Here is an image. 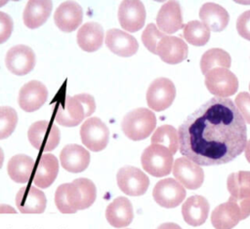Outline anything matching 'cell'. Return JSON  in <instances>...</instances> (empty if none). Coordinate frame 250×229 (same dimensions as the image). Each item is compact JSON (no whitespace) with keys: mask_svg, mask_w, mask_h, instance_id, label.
<instances>
[{"mask_svg":"<svg viewBox=\"0 0 250 229\" xmlns=\"http://www.w3.org/2000/svg\"><path fill=\"white\" fill-rule=\"evenodd\" d=\"M105 45L113 54L123 57H132L139 49L137 39L118 28H111L106 31Z\"/></svg>","mask_w":250,"mask_h":229,"instance_id":"ffe728a7","label":"cell"},{"mask_svg":"<svg viewBox=\"0 0 250 229\" xmlns=\"http://www.w3.org/2000/svg\"><path fill=\"white\" fill-rule=\"evenodd\" d=\"M116 180L119 189L129 196L144 195L149 185L147 175L133 166H125L119 169L116 174Z\"/></svg>","mask_w":250,"mask_h":229,"instance_id":"9c48e42d","label":"cell"},{"mask_svg":"<svg viewBox=\"0 0 250 229\" xmlns=\"http://www.w3.org/2000/svg\"><path fill=\"white\" fill-rule=\"evenodd\" d=\"M173 174L186 188L194 190L204 181V172L200 166L186 157L178 158L173 164Z\"/></svg>","mask_w":250,"mask_h":229,"instance_id":"5bb4252c","label":"cell"},{"mask_svg":"<svg viewBox=\"0 0 250 229\" xmlns=\"http://www.w3.org/2000/svg\"><path fill=\"white\" fill-rule=\"evenodd\" d=\"M55 204L57 209L62 213H74L75 211L68 205L65 194V183L61 184L55 192Z\"/></svg>","mask_w":250,"mask_h":229,"instance_id":"d590c367","label":"cell"},{"mask_svg":"<svg viewBox=\"0 0 250 229\" xmlns=\"http://www.w3.org/2000/svg\"><path fill=\"white\" fill-rule=\"evenodd\" d=\"M184 37L191 45L203 46L210 38V29L201 21L191 20L184 26Z\"/></svg>","mask_w":250,"mask_h":229,"instance_id":"d6a6232c","label":"cell"},{"mask_svg":"<svg viewBox=\"0 0 250 229\" xmlns=\"http://www.w3.org/2000/svg\"><path fill=\"white\" fill-rule=\"evenodd\" d=\"M53 8L50 0H30L25 5L22 19L23 23L30 29L37 28L44 24L49 19Z\"/></svg>","mask_w":250,"mask_h":229,"instance_id":"d4e9b609","label":"cell"},{"mask_svg":"<svg viewBox=\"0 0 250 229\" xmlns=\"http://www.w3.org/2000/svg\"><path fill=\"white\" fill-rule=\"evenodd\" d=\"M231 64V58L228 52L223 49L213 48L206 51L200 59V68L203 74L216 67L229 69Z\"/></svg>","mask_w":250,"mask_h":229,"instance_id":"f546056e","label":"cell"},{"mask_svg":"<svg viewBox=\"0 0 250 229\" xmlns=\"http://www.w3.org/2000/svg\"><path fill=\"white\" fill-rule=\"evenodd\" d=\"M143 169L152 176L161 177L169 174L173 166V154L159 144H150L142 153Z\"/></svg>","mask_w":250,"mask_h":229,"instance_id":"277c9868","label":"cell"},{"mask_svg":"<svg viewBox=\"0 0 250 229\" xmlns=\"http://www.w3.org/2000/svg\"><path fill=\"white\" fill-rule=\"evenodd\" d=\"M165 36L166 34L161 32L154 23H148L142 33V42L149 52L156 55L157 44Z\"/></svg>","mask_w":250,"mask_h":229,"instance_id":"e575fe53","label":"cell"},{"mask_svg":"<svg viewBox=\"0 0 250 229\" xmlns=\"http://www.w3.org/2000/svg\"><path fill=\"white\" fill-rule=\"evenodd\" d=\"M59 173V161L53 154L41 155L34 166L32 182L39 188H48L53 184Z\"/></svg>","mask_w":250,"mask_h":229,"instance_id":"ac0fdd59","label":"cell"},{"mask_svg":"<svg viewBox=\"0 0 250 229\" xmlns=\"http://www.w3.org/2000/svg\"><path fill=\"white\" fill-rule=\"evenodd\" d=\"M208 201L199 195H194L186 200L182 207L184 220L191 226L203 224L209 213Z\"/></svg>","mask_w":250,"mask_h":229,"instance_id":"484cf974","label":"cell"},{"mask_svg":"<svg viewBox=\"0 0 250 229\" xmlns=\"http://www.w3.org/2000/svg\"><path fill=\"white\" fill-rule=\"evenodd\" d=\"M227 187L231 197L237 199L250 197V172L240 171L230 173L227 180Z\"/></svg>","mask_w":250,"mask_h":229,"instance_id":"4dcf8cb0","label":"cell"},{"mask_svg":"<svg viewBox=\"0 0 250 229\" xmlns=\"http://www.w3.org/2000/svg\"><path fill=\"white\" fill-rule=\"evenodd\" d=\"M176 88L168 78H157L151 82L146 92V102L150 109L163 111L174 101Z\"/></svg>","mask_w":250,"mask_h":229,"instance_id":"30bf717a","label":"cell"},{"mask_svg":"<svg viewBox=\"0 0 250 229\" xmlns=\"http://www.w3.org/2000/svg\"><path fill=\"white\" fill-rule=\"evenodd\" d=\"M105 218L114 228L127 227L134 218L133 207L126 197L115 198L105 210Z\"/></svg>","mask_w":250,"mask_h":229,"instance_id":"cb8c5ba5","label":"cell"},{"mask_svg":"<svg viewBox=\"0 0 250 229\" xmlns=\"http://www.w3.org/2000/svg\"><path fill=\"white\" fill-rule=\"evenodd\" d=\"M90 160L89 151L78 144L65 145L60 154L62 167L72 173L85 171L90 164Z\"/></svg>","mask_w":250,"mask_h":229,"instance_id":"44dd1931","label":"cell"},{"mask_svg":"<svg viewBox=\"0 0 250 229\" xmlns=\"http://www.w3.org/2000/svg\"><path fill=\"white\" fill-rule=\"evenodd\" d=\"M54 20L59 29L63 32L74 31L83 20V10L74 1L62 2L54 14Z\"/></svg>","mask_w":250,"mask_h":229,"instance_id":"e0dca14e","label":"cell"},{"mask_svg":"<svg viewBox=\"0 0 250 229\" xmlns=\"http://www.w3.org/2000/svg\"><path fill=\"white\" fill-rule=\"evenodd\" d=\"M242 219L239 207L230 197L228 202L216 207L211 213V223L216 229H231Z\"/></svg>","mask_w":250,"mask_h":229,"instance_id":"603a6c76","label":"cell"},{"mask_svg":"<svg viewBox=\"0 0 250 229\" xmlns=\"http://www.w3.org/2000/svg\"><path fill=\"white\" fill-rule=\"evenodd\" d=\"M152 197L163 208H176L186 198V189L176 179L164 178L155 184Z\"/></svg>","mask_w":250,"mask_h":229,"instance_id":"8fae6325","label":"cell"},{"mask_svg":"<svg viewBox=\"0 0 250 229\" xmlns=\"http://www.w3.org/2000/svg\"><path fill=\"white\" fill-rule=\"evenodd\" d=\"M80 138L85 147L91 151L99 152L106 147L109 131L100 118L90 117L81 125Z\"/></svg>","mask_w":250,"mask_h":229,"instance_id":"52a82bcc","label":"cell"},{"mask_svg":"<svg viewBox=\"0 0 250 229\" xmlns=\"http://www.w3.org/2000/svg\"><path fill=\"white\" fill-rule=\"evenodd\" d=\"M46 205L45 194L33 185L21 187L16 195V206L22 213H42Z\"/></svg>","mask_w":250,"mask_h":229,"instance_id":"2e32d148","label":"cell"},{"mask_svg":"<svg viewBox=\"0 0 250 229\" xmlns=\"http://www.w3.org/2000/svg\"><path fill=\"white\" fill-rule=\"evenodd\" d=\"M3 163H4V152H3L2 148L0 147V169L3 166Z\"/></svg>","mask_w":250,"mask_h":229,"instance_id":"7bdbcfd3","label":"cell"},{"mask_svg":"<svg viewBox=\"0 0 250 229\" xmlns=\"http://www.w3.org/2000/svg\"><path fill=\"white\" fill-rule=\"evenodd\" d=\"M205 85L218 97H228L237 91L238 80L230 70L216 67L205 74Z\"/></svg>","mask_w":250,"mask_h":229,"instance_id":"ba28073f","label":"cell"},{"mask_svg":"<svg viewBox=\"0 0 250 229\" xmlns=\"http://www.w3.org/2000/svg\"><path fill=\"white\" fill-rule=\"evenodd\" d=\"M179 149L198 166H217L234 160L245 149L247 128L234 102L212 97L180 125Z\"/></svg>","mask_w":250,"mask_h":229,"instance_id":"6da1fadb","label":"cell"},{"mask_svg":"<svg viewBox=\"0 0 250 229\" xmlns=\"http://www.w3.org/2000/svg\"><path fill=\"white\" fill-rule=\"evenodd\" d=\"M13 28L14 23L12 18L8 14L0 11V44H3L10 38Z\"/></svg>","mask_w":250,"mask_h":229,"instance_id":"74e56055","label":"cell"},{"mask_svg":"<svg viewBox=\"0 0 250 229\" xmlns=\"http://www.w3.org/2000/svg\"><path fill=\"white\" fill-rule=\"evenodd\" d=\"M156 24L164 34H172L185 26L179 2L171 0L162 5L156 16Z\"/></svg>","mask_w":250,"mask_h":229,"instance_id":"7402d4cb","label":"cell"},{"mask_svg":"<svg viewBox=\"0 0 250 229\" xmlns=\"http://www.w3.org/2000/svg\"><path fill=\"white\" fill-rule=\"evenodd\" d=\"M30 144L41 152L54 150L60 143L61 133L59 128L53 123L42 120L33 123L27 132Z\"/></svg>","mask_w":250,"mask_h":229,"instance_id":"8992f818","label":"cell"},{"mask_svg":"<svg viewBox=\"0 0 250 229\" xmlns=\"http://www.w3.org/2000/svg\"><path fill=\"white\" fill-rule=\"evenodd\" d=\"M151 144H159L168 148L174 155L179 149V134L170 125L158 127L151 136Z\"/></svg>","mask_w":250,"mask_h":229,"instance_id":"1f68e13d","label":"cell"},{"mask_svg":"<svg viewBox=\"0 0 250 229\" xmlns=\"http://www.w3.org/2000/svg\"><path fill=\"white\" fill-rule=\"evenodd\" d=\"M5 63L10 72L22 76L34 68L36 63L35 54L28 46L16 45L7 52Z\"/></svg>","mask_w":250,"mask_h":229,"instance_id":"7c38bea8","label":"cell"},{"mask_svg":"<svg viewBox=\"0 0 250 229\" xmlns=\"http://www.w3.org/2000/svg\"><path fill=\"white\" fill-rule=\"evenodd\" d=\"M234 104L241 113L243 119L250 124V94L242 92L234 99Z\"/></svg>","mask_w":250,"mask_h":229,"instance_id":"8d00e7d4","label":"cell"},{"mask_svg":"<svg viewBox=\"0 0 250 229\" xmlns=\"http://www.w3.org/2000/svg\"><path fill=\"white\" fill-rule=\"evenodd\" d=\"M18 124V114L10 106L0 107V139L9 137Z\"/></svg>","mask_w":250,"mask_h":229,"instance_id":"836d02e7","label":"cell"},{"mask_svg":"<svg viewBox=\"0 0 250 229\" xmlns=\"http://www.w3.org/2000/svg\"><path fill=\"white\" fill-rule=\"evenodd\" d=\"M156 229H182L178 224L173 222H166L161 225H159Z\"/></svg>","mask_w":250,"mask_h":229,"instance_id":"60d3db41","label":"cell"},{"mask_svg":"<svg viewBox=\"0 0 250 229\" xmlns=\"http://www.w3.org/2000/svg\"><path fill=\"white\" fill-rule=\"evenodd\" d=\"M188 48L186 42L176 36L163 37L156 47V55L168 64H177L188 57Z\"/></svg>","mask_w":250,"mask_h":229,"instance_id":"d6986e66","label":"cell"},{"mask_svg":"<svg viewBox=\"0 0 250 229\" xmlns=\"http://www.w3.org/2000/svg\"><path fill=\"white\" fill-rule=\"evenodd\" d=\"M236 29L241 37L250 41V10L245 11L238 17Z\"/></svg>","mask_w":250,"mask_h":229,"instance_id":"f35d334b","label":"cell"},{"mask_svg":"<svg viewBox=\"0 0 250 229\" xmlns=\"http://www.w3.org/2000/svg\"><path fill=\"white\" fill-rule=\"evenodd\" d=\"M65 194L68 205L76 212L91 207L97 197V188L94 182L88 178H76L65 183Z\"/></svg>","mask_w":250,"mask_h":229,"instance_id":"5b68a950","label":"cell"},{"mask_svg":"<svg viewBox=\"0 0 250 229\" xmlns=\"http://www.w3.org/2000/svg\"><path fill=\"white\" fill-rule=\"evenodd\" d=\"M156 126L154 113L146 108H137L127 113L121 123L124 134L132 140H143L150 135Z\"/></svg>","mask_w":250,"mask_h":229,"instance_id":"3957f363","label":"cell"},{"mask_svg":"<svg viewBox=\"0 0 250 229\" xmlns=\"http://www.w3.org/2000/svg\"><path fill=\"white\" fill-rule=\"evenodd\" d=\"M96 110L94 97L89 94L66 96L56 108L55 122L63 127H75Z\"/></svg>","mask_w":250,"mask_h":229,"instance_id":"7a4b0ae2","label":"cell"},{"mask_svg":"<svg viewBox=\"0 0 250 229\" xmlns=\"http://www.w3.org/2000/svg\"><path fill=\"white\" fill-rule=\"evenodd\" d=\"M104 29L101 24L97 22L84 23L77 32V44L85 52H96L99 50L104 42Z\"/></svg>","mask_w":250,"mask_h":229,"instance_id":"83f0119b","label":"cell"},{"mask_svg":"<svg viewBox=\"0 0 250 229\" xmlns=\"http://www.w3.org/2000/svg\"><path fill=\"white\" fill-rule=\"evenodd\" d=\"M6 3H7V1H0V7L3 6V5H5Z\"/></svg>","mask_w":250,"mask_h":229,"instance_id":"f6af8a7d","label":"cell"},{"mask_svg":"<svg viewBox=\"0 0 250 229\" xmlns=\"http://www.w3.org/2000/svg\"><path fill=\"white\" fill-rule=\"evenodd\" d=\"M249 90H250V83H249Z\"/></svg>","mask_w":250,"mask_h":229,"instance_id":"bcb514c9","label":"cell"},{"mask_svg":"<svg viewBox=\"0 0 250 229\" xmlns=\"http://www.w3.org/2000/svg\"><path fill=\"white\" fill-rule=\"evenodd\" d=\"M48 90L39 81H29L24 84L19 93L18 102L20 107L25 112L38 110L47 100Z\"/></svg>","mask_w":250,"mask_h":229,"instance_id":"9a60e30c","label":"cell"},{"mask_svg":"<svg viewBox=\"0 0 250 229\" xmlns=\"http://www.w3.org/2000/svg\"><path fill=\"white\" fill-rule=\"evenodd\" d=\"M17 210L9 205H0V213H16Z\"/></svg>","mask_w":250,"mask_h":229,"instance_id":"ab89813d","label":"cell"},{"mask_svg":"<svg viewBox=\"0 0 250 229\" xmlns=\"http://www.w3.org/2000/svg\"><path fill=\"white\" fill-rule=\"evenodd\" d=\"M244 150H245V157H246L247 161L250 163V139L247 141Z\"/></svg>","mask_w":250,"mask_h":229,"instance_id":"b9f144b4","label":"cell"},{"mask_svg":"<svg viewBox=\"0 0 250 229\" xmlns=\"http://www.w3.org/2000/svg\"><path fill=\"white\" fill-rule=\"evenodd\" d=\"M201 21L212 31H223L229 20V13L225 8L213 2H207L199 10Z\"/></svg>","mask_w":250,"mask_h":229,"instance_id":"4316f807","label":"cell"},{"mask_svg":"<svg viewBox=\"0 0 250 229\" xmlns=\"http://www.w3.org/2000/svg\"><path fill=\"white\" fill-rule=\"evenodd\" d=\"M237 3H241V4H250V1H236Z\"/></svg>","mask_w":250,"mask_h":229,"instance_id":"ee69618b","label":"cell"},{"mask_svg":"<svg viewBox=\"0 0 250 229\" xmlns=\"http://www.w3.org/2000/svg\"><path fill=\"white\" fill-rule=\"evenodd\" d=\"M146 8L140 0H124L118 9V20L121 27L129 32H137L146 21Z\"/></svg>","mask_w":250,"mask_h":229,"instance_id":"4fadbf2b","label":"cell"},{"mask_svg":"<svg viewBox=\"0 0 250 229\" xmlns=\"http://www.w3.org/2000/svg\"><path fill=\"white\" fill-rule=\"evenodd\" d=\"M34 161L24 154L13 156L7 165V172L10 178L17 183H26L32 177Z\"/></svg>","mask_w":250,"mask_h":229,"instance_id":"f1b7e54d","label":"cell"}]
</instances>
